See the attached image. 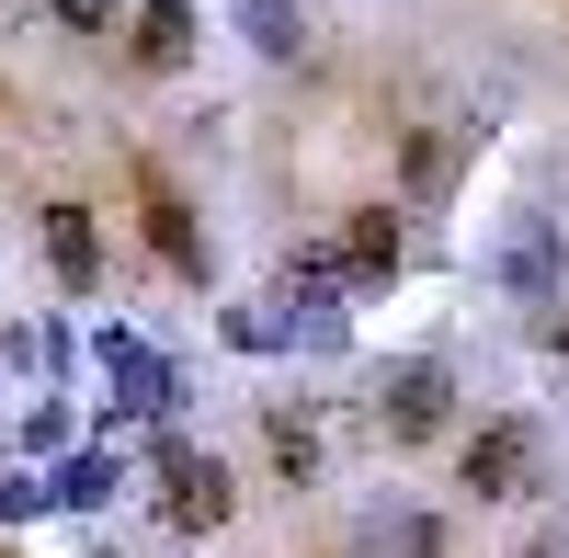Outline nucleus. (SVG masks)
I'll list each match as a JSON object with an SVG mask.
<instances>
[{
  "instance_id": "nucleus-1",
  "label": "nucleus",
  "mask_w": 569,
  "mask_h": 558,
  "mask_svg": "<svg viewBox=\"0 0 569 558\" xmlns=\"http://www.w3.org/2000/svg\"><path fill=\"white\" fill-rule=\"evenodd\" d=\"M365 422H376V445H388V456L445 445V434H456V377H445V353H399V365H376Z\"/></svg>"
},
{
  "instance_id": "nucleus-2",
  "label": "nucleus",
  "mask_w": 569,
  "mask_h": 558,
  "mask_svg": "<svg viewBox=\"0 0 569 558\" xmlns=\"http://www.w3.org/2000/svg\"><path fill=\"white\" fill-rule=\"evenodd\" d=\"M149 468H160V525H171V536H217L228 514H240V479H228V456L194 445L182 422L149 434Z\"/></svg>"
},
{
  "instance_id": "nucleus-3",
  "label": "nucleus",
  "mask_w": 569,
  "mask_h": 558,
  "mask_svg": "<svg viewBox=\"0 0 569 558\" xmlns=\"http://www.w3.org/2000/svg\"><path fill=\"white\" fill-rule=\"evenodd\" d=\"M91 365H103V388H114V410H103V434H126V422H182V365L171 353H149L126 331V319H103V331H91Z\"/></svg>"
},
{
  "instance_id": "nucleus-4",
  "label": "nucleus",
  "mask_w": 569,
  "mask_h": 558,
  "mask_svg": "<svg viewBox=\"0 0 569 558\" xmlns=\"http://www.w3.org/2000/svg\"><path fill=\"white\" fill-rule=\"evenodd\" d=\"M126 195H137V228H149V251H160V273H182V286H206L217 273V251H206V228H194V195L160 171V160H126Z\"/></svg>"
},
{
  "instance_id": "nucleus-5",
  "label": "nucleus",
  "mask_w": 569,
  "mask_h": 558,
  "mask_svg": "<svg viewBox=\"0 0 569 558\" xmlns=\"http://www.w3.org/2000/svg\"><path fill=\"white\" fill-rule=\"evenodd\" d=\"M490 273H501V297L558 308V297H569V240H558V217H547V206H512V228H501Z\"/></svg>"
},
{
  "instance_id": "nucleus-6",
  "label": "nucleus",
  "mask_w": 569,
  "mask_h": 558,
  "mask_svg": "<svg viewBox=\"0 0 569 558\" xmlns=\"http://www.w3.org/2000/svg\"><path fill=\"white\" fill-rule=\"evenodd\" d=\"M456 490L467 501H525L536 490V422H479V434H456Z\"/></svg>"
},
{
  "instance_id": "nucleus-7",
  "label": "nucleus",
  "mask_w": 569,
  "mask_h": 558,
  "mask_svg": "<svg viewBox=\"0 0 569 558\" xmlns=\"http://www.w3.org/2000/svg\"><path fill=\"white\" fill-rule=\"evenodd\" d=\"M126 58L149 80H182L206 58V12H194V0H137V12H126Z\"/></svg>"
},
{
  "instance_id": "nucleus-8",
  "label": "nucleus",
  "mask_w": 569,
  "mask_h": 558,
  "mask_svg": "<svg viewBox=\"0 0 569 558\" xmlns=\"http://www.w3.org/2000/svg\"><path fill=\"white\" fill-rule=\"evenodd\" d=\"M467 137H479V114H467V126H410V137H399V195H410V206H456Z\"/></svg>"
},
{
  "instance_id": "nucleus-9",
  "label": "nucleus",
  "mask_w": 569,
  "mask_h": 558,
  "mask_svg": "<svg viewBox=\"0 0 569 558\" xmlns=\"http://www.w3.org/2000/svg\"><path fill=\"white\" fill-rule=\"evenodd\" d=\"M34 228H46V262H58V286H69V297H91V286H103V217H91L80 195L34 206Z\"/></svg>"
},
{
  "instance_id": "nucleus-10",
  "label": "nucleus",
  "mask_w": 569,
  "mask_h": 558,
  "mask_svg": "<svg viewBox=\"0 0 569 558\" xmlns=\"http://www.w3.org/2000/svg\"><path fill=\"white\" fill-rule=\"evenodd\" d=\"M137 479V456H126V434H91V445H69L58 456V514H114V490Z\"/></svg>"
},
{
  "instance_id": "nucleus-11",
  "label": "nucleus",
  "mask_w": 569,
  "mask_h": 558,
  "mask_svg": "<svg viewBox=\"0 0 569 558\" xmlns=\"http://www.w3.org/2000/svg\"><path fill=\"white\" fill-rule=\"evenodd\" d=\"M330 240H342V273H353V297H388V273H399V251H410L388 206H353L342 228H330Z\"/></svg>"
},
{
  "instance_id": "nucleus-12",
  "label": "nucleus",
  "mask_w": 569,
  "mask_h": 558,
  "mask_svg": "<svg viewBox=\"0 0 569 558\" xmlns=\"http://www.w3.org/2000/svg\"><path fill=\"white\" fill-rule=\"evenodd\" d=\"M365 558H456V525L421 501H376L365 514Z\"/></svg>"
},
{
  "instance_id": "nucleus-13",
  "label": "nucleus",
  "mask_w": 569,
  "mask_h": 558,
  "mask_svg": "<svg viewBox=\"0 0 569 558\" xmlns=\"http://www.w3.org/2000/svg\"><path fill=\"white\" fill-rule=\"evenodd\" d=\"M228 23H240V46H251V58H273V69L308 58V12H297V0H228Z\"/></svg>"
},
{
  "instance_id": "nucleus-14",
  "label": "nucleus",
  "mask_w": 569,
  "mask_h": 558,
  "mask_svg": "<svg viewBox=\"0 0 569 558\" xmlns=\"http://www.w3.org/2000/svg\"><path fill=\"white\" fill-rule=\"evenodd\" d=\"M262 456H273V479H284V490H308V479L330 468V456H319V422H308L297 399H273V410H262Z\"/></svg>"
},
{
  "instance_id": "nucleus-15",
  "label": "nucleus",
  "mask_w": 569,
  "mask_h": 558,
  "mask_svg": "<svg viewBox=\"0 0 569 558\" xmlns=\"http://www.w3.org/2000/svg\"><path fill=\"white\" fill-rule=\"evenodd\" d=\"M273 319H284V353H353V308L342 297H273Z\"/></svg>"
},
{
  "instance_id": "nucleus-16",
  "label": "nucleus",
  "mask_w": 569,
  "mask_h": 558,
  "mask_svg": "<svg viewBox=\"0 0 569 558\" xmlns=\"http://www.w3.org/2000/svg\"><path fill=\"white\" fill-rule=\"evenodd\" d=\"M273 297H353V273H342V240H297L273 262Z\"/></svg>"
},
{
  "instance_id": "nucleus-17",
  "label": "nucleus",
  "mask_w": 569,
  "mask_h": 558,
  "mask_svg": "<svg viewBox=\"0 0 569 558\" xmlns=\"http://www.w3.org/2000/svg\"><path fill=\"white\" fill-rule=\"evenodd\" d=\"M69 445H80V422H69V399H58V388H46V399L23 410V468H58V456H69Z\"/></svg>"
},
{
  "instance_id": "nucleus-18",
  "label": "nucleus",
  "mask_w": 569,
  "mask_h": 558,
  "mask_svg": "<svg viewBox=\"0 0 569 558\" xmlns=\"http://www.w3.org/2000/svg\"><path fill=\"white\" fill-rule=\"evenodd\" d=\"M58 514V468H12L0 479V525H46Z\"/></svg>"
},
{
  "instance_id": "nucleus-19",
  "label": "nucleus",
  "mask_w": 569,
  "mask_h": 558,
  "mask_svg": "<svg viewBox=\"0 0 569 558\" xmlns=\"http://www.w3.org/2000/svg\"><path fill=\"white\" fill-rule=\"evenodd\" d=\"M217 342L228 353H284V319L273 308H217Z\"/></svg>"
},
{
  "instance_id": "nucleus-20",
  "label": "nucleus",
  "mask_w": 569,
  "mask_h": 558,
  "mask_svg": "<svg viewBox=\"0 0 569 558\" xmlns=\"http://www.w3.org/2000/svg\"><path fill=\"white\" fill-rule=\"evenodd\" d=\"M46 23L58 34H114V0H46Z\"/></svg>"
},
{
  "instance_id": "nucleus-21",
  "label": "nucleus",
  "mask_w": 569,
  "mask_h": 558,
  "mask_svg": "<svg viewBox=\"0 0 569 558\" xmlns=\"http://www.w3.org/2000/svg\"><path fill=\"white\" fill-rule=\"evenodd\" d=\"M69 365H80V342L58 331V319H46V331H34V377H69Z\"/></svg>"
},
{
  "instance_id": "nucleus-22",
  "label": "nucleus",
  "mask_w": 569,
  "mask_h": 558,
  "mask_svg": "<svg viewBox=\"0 0 569 558\" xmlns=\"http://www.w3.org/2000/svg\"><path fill=\"white\" fill-rule=\"evenodd\" d=\"M536 342H547V353L569 365V308H536Z\"/></svg>"
},
{
  "instance_id": "nucleus-23",
  "label": "nucleus",
  "mask_w": 569,
  "mask_h": 558,
  "mask_svg": "<svg viewBox=\"0 0 569 558\" xmlns=\"http://www.w3.org/2000/svg\"><path fill=\"white\" fill-rule=\"evenodd\" d=\"M512 558H569V547H512Z\"/></svg>"
}]
</instances>
